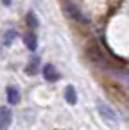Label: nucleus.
I'll use <instances>...</instances> for the list:
<instances>
[{"mask_svg":"<svg viewBox=\"0 0 129 130\" xmlns=\"http://www.w3.org/2000/svg\"><path fill=\"white\" fill-rule=\"evenodd\" d=\"M97 110H99V114L102 116V119H104L106 123H109L111 126H116V125H118V116H116V112H115L108 103L97 102Z\"/></svg>","mask_w":129,"mask_h":130,"instance_id":"obj_1","label":"nucleus"},{"mask_svg":"<svg viewBox=\"0 0 129 130\" xmlns=\"http://www.w3.org/2000/svg\"><path fill=\"white\" fill-rule=\"evenodd\" d=\"M41 73H43V78L47 82H57L59 80V71L52 66V64H45L41 68Z\"/></svg>","mask_w":129,"mask_h":130,"instance_id":"obj_2","label":"nucleus"},{"mask_svg":"<svg viewBox=\"0 0 129 130\" xmlns=\"http://www.w3.org/2000/svg\"><path fill=\"white\" fill-rule=\"evenodd\" d=\"M11 119H13L11 110L7 107H0V130H6L11 125Z\"/></svg>","mask_w":129,"mask_h":130,"instance_id":"obj_3","label":"nucleus"},{"mask_svg":"<svg viewBox=\"0 0 129 130\" xmlns=\"http://www.w3.org/2000/svg\"><path fill=\"white\" fill-rule=\"evenodd\" d=\"M24 45L27 46V50H31V52H36V48H38V36L31 30V32H27L25 36H24Z\"/></svg>","mask_w":129,"mask_h":130,"instance_id":"obj_4","label":"nucleus"},{"mask_svg":"<svg viewBox=\"0 0 129 130\" xmlns=\"http://www.w3.org/2000/svg\"><path fill=\"white\" fill-rule=\"evenodd\" d=\"M6 94H7V102H9L11 105H16V103L20 102V91H18L16 86H7Z\"/></svg>","mask_w":129,"mask_h":130,"instance_id":"obj_5","label":"nucleus"},{"mask_svg":"<svg viewBox=\"0 0 129 130\" xmlns=\"http://www.w3.org/2000/svg\"><path fill=\"white\" fill-rule=\"evenodd\" d=\"M38 71H40V57H38V55H32L31 61L27 62L25 73H27V75H36Z\"/></svg>","mask_w":129,"mask_h":130,"instance_id":"obj_6","label":"nucleus"},{"mask_svg":"<svg viewBox=\"0 0 129 130\" xmlns=\"http://www.w3.org/2000/svg\"><path fill=\"white\" fill-rule=\"evenodd\" d=\"M65 100L70 103V105H75L77 103V91L74 86H66L65 87Z\"/></svg>","mask_w":129,"mask_h":130,"instance_id":"obj_7","label":"nucleus"},{"mask_svg":"<svg viewBox=\"0 0 129 130\" xmlns=\"http://www.w3.org/2000/svg\"><path fill=\"white\" fill-rule=\"evenodd\" d=\"M68 11H70V16H72V18H75L77 22H81V23H88V22H90V18H88V16H84L79 9H75V7H72V6H70V7H68Z\"/></svg>","mask_w":129,"mask_h":130,"instance_id":"obj_8","label":"nucleus"},{"mask_svg":"<svg viewBox=\"0 0 129 130\" xmlns=\"http://www.w3.org/2000/svg\"><path fill=\"white\" fill-rule=\"evenodd\" d=\"M25 20H27V25L32 29V32H34V30L40 27V20H38V16H36V13H34V11H29Z\"/></svg>","mask_w":129,"mask_h":130,"instance_id":"obj_9","label":"nucleus"},{"mask_svg":"<svg viewBox=\"0 0 129 130\" xmlns=\"http://www.w3.org/2000/svg\"><path fill=\"white\" fill-rule=\"evenodd\" d=\"M16 39V30L15 29H9V30H6L4 32V46H11L13 45V41Z\"/></svg>","mask_w":129,"mask_h":130,"instance_id":"obj_10","label":"nucleus"},{"mask_svg":"<svg viewBox=\"0 0 129 130\" xmlns=\"http://www.w3.org/2000/svg\"><path fill=\"white\" fill-rule=\"evenodd\" d=\"M115 77L120 80V84H122V86H125V87L129 89V71H116V73H115Z\"/></svg>","mask_w":129,"mask_h":130,"instance_id":"obj_11","label":"nucleus"},{"mask_svg":"<svg viewBox=\"0 0 129 130\" xmlns=\"http://www.w3.org/2000/svg\"><path fill=\"white\" fill-rule=\"evenodd\" d=\"M2 2V6H6V7H9L11 4H13V0H0Z\"/></svg>","mask_w":129,"mask_h":130,"instance_id":"obj_12","label":"nucleus"}]
</instances>
